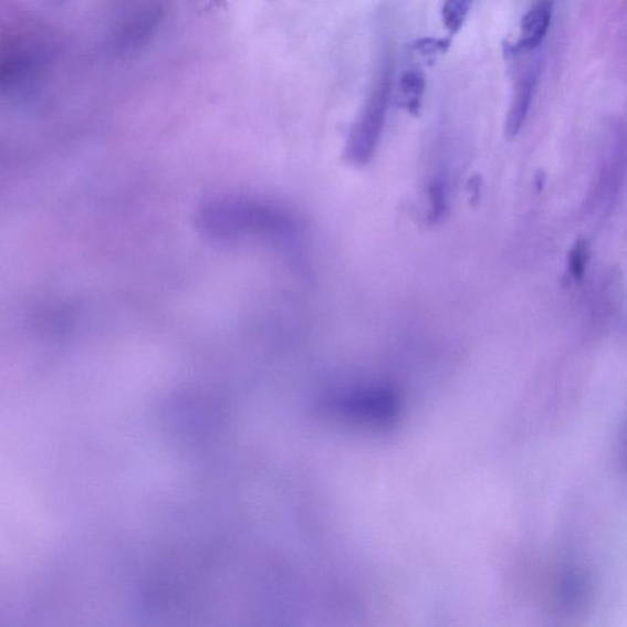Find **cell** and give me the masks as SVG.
<instances>
[{"instance_id":"2","label":"cell","mask_w":627,"mask_h":627,"mask_svg":"<svg viewBox=\"0 0 627 627\" xmlns=\"http://www.w3.org/2000/svg\"><path fill=\"white\" fill-rule=\"evenodd\" d=\"M391 88L393 70L387 65L351 133L345 153L348 163L362 166L370 161L385 127Z\"/></svg>"},{"instance_id":"10","label":"cell","mask_w":627,"mask_h":627,"mask_svg":"<svg viewBox=\"0 0 627 627\" xmlns=\"http://www.w3.org/2000/svg\"><path fill=\"white\" fill-rule=\"evenodd\" d=\"M624 452H625V458H626V461H627V435H626V438H625V451Z\"/></svg>"},{"instance_id":"6","label":"cell","mask_w":627,"mask_h":627,"mask_svg":"<svg viewBox=\"0 0 627 627\" xmlns=\"http://www.w3.org/2000/svg\"><path fill=\"white\" fill-rule=\"evenodd\" d=\"M589 261V244L585 237H578L569 248L567 255V271L575 282L583 281Z\"/></svg>"},{"instance_id":"9","label":"cell","mask_w":627,"mask_h":627,"mask_svg":"<svg viewBox=\"0 0 627 627\" xmlns=\"http://www.w3.org/2000/svg\"><path fill=\"white\" fill-rule=\"evenodd\" d=\"M451 44L450 39H420L415 42L414 49L425 55L436 54L438 52L448 51Z\"/></svg>"},{"instance_id":"5","label":"cell","mask_w":627,"mask_h":627,"mask_svg":"<svg viewBox=\"0 0 627 627\" xmlns=\"http://www.w3.org/2000/svg\"><path fill=\"white\" fill-rule=\"evenodd\" d=\"M540 72V65L534 64L518 79L505 122V135L509 140L516 138L527 119Z\"/></svg>"},{"instance_id":"7","label":"cell","mask_w":627,"mask_h":627,"mask_svg":"<svg viewBox=\"0 0 627 627\" xmlns=\"http://www.w3.org/2000/svg\"><path fill=\"white\" fill-rule=\"evenodd\" d=\"M473 0H447L442 7V21L452 35L458 33L469 15Z\"/></svg>"},{"instance_id":"3","label":"cell","mask_w":627,"mask_h":627,"mask_svg":"<svg viewBox=\"0 0 627 627\" xmlns=\"http://www.w3.org/2000/svg\"><path fill=\"white\" fill-rule=\"evenodd\" d=\"M163 19L161 0H127L116 19L114 43L123 51L135 50L153 36Z\"/></svg>"},{"instance_id":"1","label":"cell","mask_w":627,"mask_h":627,"mask_svg":"<svg viewBox=\"0 0 627 627\" xmlns=\"http://www.w3.org/2000/svg\"><path fill=\"white\" fill-rule=\"evenodd\" d=\"M48 33L39 28L11 30L3 39L0 55V77L11 90L35 82L50 59Z\"/></svg>"},{"instance_id":"8","label":"cell","mask_w":627,"mask_h":627,"mask_svg":"<svg viewBox=\"0 0 627 627\" xmlns=\"http://www.w3.org/2000/svg\"><path fill=\"white\" fill-rule=\"evenodd\" d=\"M403 93L408 96L407 108L417 112L420 106V98L425 94L426 77L419 72H407L401 79Z\"/></svg>"},{"instance_id":"4","label":"cell","mask_w":627,"mask_h":627,"mask_svg":"<svg viewBox=\"0 0 627 627\" xmlns=\"http://www.w3.org/2000/svg\"><path fill=\"white\" fill-rule=\"evenodd\" d=\"M554 9V0H539L523 17L521 38L514 44H508L505 53L510 59L537 50L548 33Z\"/></svg>"}]
</instances>
